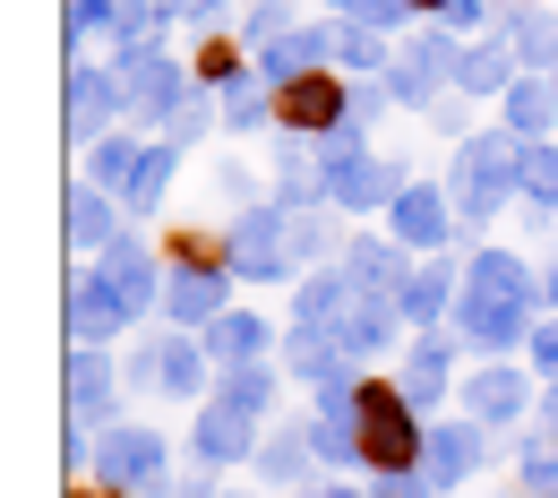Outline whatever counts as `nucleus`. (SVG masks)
<instances>
[{
    "instance_id": "1",
    "label": "nucleus",
    "mask_w": 558,
    "mask_h": 498,
    "mask_svg": "<svg viewBox=\"0 0 558 498\" xmlns=\"http://www.w3.org/2000/svg\"><path fill=\"white\" fill-rule=\"evenodd\" d=\"M533 309H542V276H533L524 258H507V250H473L447 327H456L464 344H482L489 361H515V344H533V327H542Z\"/></svg>"
},
{
    "instance_id": "2",
    "label": "nucleus",
    "mask_w": 558,
    "mask_h": 498,
    "mask_svg": "<svg viewBox=\"0 0 558 498\" xmlns=\"http://www.w3.org/2000/svg\"><path fill=\"white\" fill-rule=\"evenodd\" d=\"M301 318H318L352 361L387 353L396 344V327H404V309H396V292H369L352 267H327V276H301Z\"/></svg>"
},
{
    "instance_id": "3",
    "label": "nucleus",
    "mask_w": 558,
    "mask_h": 498,
    "mask_svg": "<svg viewBox=\"0 0 558 498\" xmlns=\"http://www.w3.org/2000/svg\"><path fill=\"white\" fill-rule=\"evenodd\" d=\"M361 464L378 482H421V456H429V413L396 378H361Z\"/></svg>"
},
{
    "instance_id": "4",
    "label": "nucleus",
    "mask_w": 558,
    "mask_h": 498,
    "mask_svg": "<svg viewBox=\"0 0 558 498\" xmlns=\"http://www.w3.org/2000/svg\"><path fill=\"white\" fill-rule=\"evenodd\" d=\"M276 404V369L267 361H241V369H223L207 396V413L190 429V447L207 456V464H250L258 456V413Z\"/></svg>"
},
{
    "instance_id": "5",
    "label": "nucleus",
    "mask_w": 558,
    "mask_h": 498,
    "mask_svg": "<svg viewBox=\"0 0 558 498\" xmlns=\"http://www.w3.org/2000/svg\"><path fill=\"white\" fill-rule=\"evenodd\" d=\"M515 146L507 130H473V138H456V163H447V198L464 223H489L498 207H515Z\"/></svg>"
},
{
    "instance_id": "6",
    "label": "nucleus",
    "mask_w": 558,
    "mask_h": 498,
    "mask_svg": "<svg viewBox=\"0 0 558 498\" xmlns=\"http://www.w3.org/2000/svg\"><path fill=\"white\" fill-rule=\"evenodd\" d=\"M456 70H464V44H456V26L438 17V26H421L413 44L387 61V95H396V104H413V112H438V104H447V86H456Z\"/></svg>"
},
{
    "instance_id": "7",
    "label": "nucleus",
    "mask_w": 558,
    "mask_h": 498,
    "mask_svg": "<svg viewBox=\"0 0 558 498\" xmlns=\"http://www.w3.org/2000/svg\"><path fill=\"white\" fill-rule=\"evenodd\" d=\"M232 258H241V276H258V284H292V276H301V250H292V207H283V198L241 207V215H232Z\"/></svg>"
},
{
    "instance_id": "8",
    "label": "nucleus",
    "mask_w": 558,
    "mask_h": 498,
    "mask_svg": "<svg viewBox=\"0 0 558 498\" xmlns=\"http://www.w3.org/2000/svg\"><path fill=\"white\" fill-rule=\"evenodd\" d=\"M112 77H121V104H130L138 121H172V112L190 104V77H181V61H172L163 44H146V52H112Z\"/></svg>"
},
{
    "instance_id": "9",
    "label": "nucleus",
    "mask_w": 558,
    "mask_h": 498,
    "mask_svg": "<svg viewBox=\"0 0 558 498\" xmlns=\"http://www.w3.org/2000/svg\"><path fill=\"white\" fill-rule=\"evenodd\" d=\"M95 482H112V490H172V447L155 438V429H104L95 438Z\"/></svg>"
},
{
    "instance_id": "10",
    "label": "nucleus",
    "mask_w": 558,
    "mask_h": 498,
    "mask_svg": "<svg viewBox=\"0 0 558 498\" xmlns=\"http://www.w3.org/2000/svg\"><path fill=\"white\" fill-rule=\"evenodd\" d=\"M344 104H352L344 77L310 70V77H292V86H276V130L283 138H336L344 130Z\"/></svg>"
},
{
    "instance_id": "11",
    "label": "nucleus",
    "mask_w": 558,
    "mask_h": 498,
    "mask_svg": "<svg viewBox=\"0 0 558 498\" xmlns=\"http://www.w3.org/2000/svg\"><path fill=\"white\" fill-rule=\"evenodd\" d=\"M130 104H121V77H112V61L95 70L86 52H70V146L86 155L95 138H112V121H121Z\"/></svg>"
},
{
    "instance_id": "12",
    "label": "nucleus",
    "mask_w": 558,
    "mask_h": 498,
    "mask_svg": "<svg viewBox=\"0 0 558 498\" xmlns=\"http://www.w3.org/2000/svg\"><path fill=\"white\" fill-rule=\"evenodd\" d=\"M456 404H464L482 429H507L515 413H533V378H524L515 361H482V369L456 387Z\"/></svg>"
},
{
    "instance_id": "13",
    "label": "nucleus",
    "mask_w": 558,
    "mask_h": 498,
    "mask_svg": "<svg viewBox=\"0 0 558 498\" xmlns=\"http://www.w3.org/2000/svg\"><path fill=\"white\" fill-rule=\"evenodd\" d=\"M121 327H130V301H121L112 276L86 258V267L70 276V344H112Z\"/></svg>"
},
{
    "instance_id": "14",
    "label": "nucleus",
    "mask_w": 558,
    "mask_h": 498,
    "mask_svg": "<svg viewBox=\"0 0 558 498\" xmlns=\"http://www.w3.org/2000/svg\"><path fill=\"white\" fill-rule=\"evenodd\" d=\"M456 292H464V267H456V258H447V250H429V258H421L413 276H404V292H396V309H404V327H447V318H456Z\"/></svg>"
},
{
    "instance_id": "15",
    "label": "nucleus",
    "mask_w": 558,
    "mask_h": 498,
    "mask_svg": "<svg viewBox=\"0 0 558 498\" xmlns=\"http://www.w3.org/2000/svg\"><path fill=\"white\" fill-rule=\"evenodd\" d=\"M464 215H456V198L447 190H429V181H413L396 207H387V232L413 250V258H429V250H447V232H456Z\"/></svg>"
},
{
    "instance_id": "16",
    "label": "nucleus",
    "mask_w": 558,
    "mask_h": 498,
    "mask_svg": "<svg viewBox=\"0 0 558 498\" xmlns=\"http://www.w3.org/2000/svg\"><path fill=\"white\" fill-rule=\"evenodd\" d=\"M489 456V429L464 413V422H429V456H421V482L429 490H456V482H473Z\"/></svg>"
},
{
    "instance_id": "17",
    "label": "nucleus",
    "mask_w": 558,
    "mask_h": 498,
    "mask_svg": "<svg viewBox=\"0 0 558 498\" xmlns=\"http://www.w3.org/2000/svg\"><path fill=\"white\" fill-rule=\"evenodd\" d=\"M396 387L413 396L421 413H429V404H438L447 387H464V378H456V327H421V336H413V353H404V369H396Z\"/></svg>"
},
{
    "instance_id": "18",
    "label": "nucleus",
    "mask_w": 558,
    "mask_h": 498,
    "mask_svg": "<svg viewBox=\"0 0 558 498\" xmlns=\"http://www.w3.org/2000/svg\"><path fill=\"white\" fill-rule=\"evenodd\" d=\"M95 267H104V276H112V292L130 301V318L163 309V276H172V267H163V258H155L146 241H130V232H121V241H112V250H104Z\"/></svg>"
},
{
    "instance_id": "19",
    "label": "nucleus",
    "mask_w": 558,
    "mask_h": 498,
    "mask_svg": "<svg viewBox=\"0 0 558 498\" xmlns=\"http://www.w3.org/2000/svg\"><path fill=\"white\" fill-rule=\"evenodd\" d=\"M361 378L344 387H318V413H310V447H318V464H361V396H352Z\"/></svg>"
},
{
    "instance_id": "20",
    "label": "nucleus",
    "mask_w": 558,
    "mask_h": 498,
    "mask_svg": "<svg viewBox=\"0 0 558 498\" xmlns=\"http://www.w3.org/2000/svg\"><path fill=\"white\" fill-rule=\"evenodd\" d=\"M283 378H301V387H344L352 353L318 327V318H292V336H283Z\"/></svg>"
},
{
    "instance_id": "21",
    "label": "nucleus",
    "mask_w": 558,
    "mask_h": 498,
    "mask_svg": "<svg viewBox=\"0 0 558 498\" xmlns=\"http://www.w3.org/2000/svg\"><path fill=\"white\" fill-rule=\"evenodd\" d=\"M232 309V276H207V267H172L163 276V318L172 327H215Z\"/></svg>"
},
{
    "instance_id": "22",
    "label": "nucleus",
    "mask_w": 558,
    "mask_h": 498,
    "mask_svg": "<svg viewBox=\"0 0 558 498\" xmlns=\"http://www.w3.org/2000/svg\"><path fill=\"white\" fill-rule=\"evenodd\" d=\"M61 404H70V422H104L112 413V353L104 344H70V361H61Z\"/></svg>"
},
{
    "instance_id": "23",
    "label": "nucleus",
    "mask_w": 558,
    "mask_h": 498,
    "mask_svg": "<svg viewBox=\"0 0 558 498\" xmlns=\"http://www.w3.org/2000/svg\"><path fill=\"white\" fill-rule=\"evenodd\" d=\"M327 61H336V26H292V35H276V44L258 52V77H267V86H292V77L327 70Z\"/></svg>"
},
{
    "instance_id": "24",
    "label": "nucleus",
    "mask_w": 558,
    "mask_h": 498,
    "mask_svg": "<svg viewBox=\"0 0 558 498\" xmlns=\"http://www.w3.org/2000/svg\"><path fill=\"white\" fill-rule=\"evenodd\" d=\"M112 207H121V198H112V190H95L86 172L70 181V250H77V258H104V250L121 241V223H112Z\"/></svg>"
},
{
    "instance_id": "25",
    "label": "nucleus",
    "mask_w": 558,
    "mask_h": 498,
    "mask_svg": "<svg viewBox=\"0 0 558 498\" xmlns=\"http://www.w3.org/2000/svg\"><path fill=\"white\" fill-rule=\"evenodd\" d=\"M344 267H352L369 292H404V276H413V250H404L396 232H352V241H344Z\"/></svg>"
},
{
    "instance_id": "26",
    "label": "nucleus",
    "mask_w": 558,
    "mask_h": 498,
    "mask_svg": "<svg viewBox=\"0 0 558 498\" xmlns=\"http://www.w3.org/2000/svg\"><path fill=\"white\" fill-rule=\"evenodd\" d=\"M198 344L215 353V369H241V361H267V344H276V327H267L258 309H223L215 327H198Z\"/></svg>"
},
{
    "instance_id": "27",
    "label": "nucleus",
    "mask_w": 558,
    "mask_h": 498,
    "mask_svg": "<svg viewBox=\"0 0 558 498\" xmlns=\"http://www.w3.org/2000/svg\"><path fill=\"white\" fill-rule=\"evenodd\" d=\"M498 112H507V138H558V95H550V77H533V70L498 95Z\"/></svg>"
},
{
    "instance_id": "28",
    "label": "nucleus",
    "mask_w": 558,
    "mask_h": 498,
    "mask_svg": "<svg viewBox=\"0 0 558 498\" xmlns=\"http://www.w3.org/2000/svg\"><path fill=\"white\" fill-rule=\"evenodd\" d=\"M163 267H207V276H241V258H232V232H215V223H172V258Z\"/></svg>"
},
{
    "instance_id": "29",
    "label": "nucleus",
    "mask_w": 558,
    "mask_h": 498,
    "mask_svg": "<svg viewBox=\"0 0 558 498\" xmlns=\"http://www.w3.org/2000/svg\"><path fill=\"white\" fill-rule=\"evenodd\" d=\"M507 52L524 70H558V9H507Z\"/></svg>"
},
{
    "instance_id": "30",
    "label": "nucleus",
    "mask_w": 558,
    "mask_h": 498,
    "mask_svg": "<svg viewBox=\"0 0 558 498\" xmlns=\"http://www.w3.org/2000/svg\"><path fill=\"white\" fill-rule=\"evenodd\" d=\"M515 190L533 215H558V138H524L515 146Z\"/></svg>"
},
{
    "instance_id": "31",
    "label": "nucleus",
    "mask_w": 558,
    "mask_h": 498,
    "mask_svg": "<svg viewBox=\"0 0 558 498\" xmlns=\"http://www.w3.org/2000/svg\"><path fill=\"white\" fill-rule=\"evenodd\" d=\"M515 77H524V61L507 52V35H498V44H464V70H456L464 95H507Z\"/></svg>"
},
{
    "instance_id": "32",
    "label": "nucleus",
    "mask_w": 558,
    "mask_h": 498,
    "mask_svg": "<svg viewBox=\"0 0 558 498\" xmlns=\"http://www.w3.org/2000/svg\"><path fill=\"white\" fill-rule=\"evenodd\" d=\"M207 369H215L207 344L172 336V344H163V361H155V387H163V396H215V387H207Z\"/></svg>"
},
{
    "instance_id": "33",
    "label": "nucleus",
    "mask_w": 558,
    "mask_h": 498,
    "mask_svg": "<svg viewBox=\"0 0 558 498\" xmlns=\"http://www.w3.org/2000/svg\"><path fill=\"white\" fill-rule=\"evenodd\" d=\"M215 104H223V130L241 138V130H267L276 121V86L250 70V77H232V86H215Z\"/></svg>"
},
{
    "instance_id": "34",
    "label": "nucleus",
    "mask_w": 558,
    "mask_h": 498,
    "mask_svg": "<svg viewBox=\"0 0 558 498\" xmlns=\"http://www.w3.org/2000/svg\"><path fill=\"white\" fill-rule=\"evenodd\" d=\"M172 163H181V146L155 138L138 155V172H130V190H121V207H130V215H155V207H163V190H172Z\"/></svg>"
},
{
    "instance_id": "35",
    "label": "nucleus",
    "mask_w": 558,
    "mask_h": 498,
    "mask_svg": "<svg viewBox=\"0 0 558 498\" xmlns=\"http://www.w3.org/2000/svg\"><path fill=\"white\" fill-rule=\"evenodd\" d=\"M138 155H146L138 138H121V130H112V138H95V146H86V181L121 198V190H130V172H138Z\"/></svg>"
},
{
    "instance_id": "36",
    "label": "nucleus",
    "mask_w": 558,
    "mask_h": 498,
    "mask_svg": "<svg viewBox=\"0 0 558 498\" xmlns=\"http://www.w3.org/2000/svg\"><path fill=\"white\" fill-rule=\"evenodd\" d=\"M258 70V52H250V44H241V35H207V44H198V86H232V77H250Z\"/></svg>"
},
{
    "instance_id": "37",
    "label": "nucleus",
    "mask_w": 558,
    "mask_h": 498,
    "mask_svg": "<svg viewBox=\"0 0 558 498\" xmlns=\"http://www.w3.org/2000/svg\"><path fill=\"white\" fill-rule=\"evenodd\" d=\"M515 482L533 498H558V438H524L515 447Z\"/></svg>"
},
{
    "instance_id": "38",
    "label": "nucleus",
    "mask_w": 558,
    "mask_h": 498,
    "mask_svg": "<svg viewBox=\"0 0 558 498\" xmlns=\"http://www.w3.org/2000/svg\"><path fill=\"white\" fill-rule=\"evenodd\" d=\"M301 464H318V447H310V422H301V429H283L276 447H258V473H267V482H292Z\"/></svg>"
},
{
    "instance_id": "39",
    "label": "nucleus",
    "mask_w": 558,
    "mask_h": 498,
    "mask_svg": "<svg viewBox=\"0 0 558 498\" xmlns=\"http://www.w3.org/2000/svg\"><path fill=\"white\" fill-rule=\"evenodd\" d=\"M276 35H292V0H258V9L241 17V44H250V52H267Z\"/></svg>"
},
{
    "instance_id": "40",
    "label": "nucleus",
    "mask_w": 558,
    "mask_h": 498,
    "mask_svg": "<svg viewBox=\"0 0 558 498\" xmlns=\"http://www.w3.org/2000/svg\"><path fill=\"white\" fill-rule=\"evenodd\" d=\"M336 61H352V70H387V52H378V26H336Z\"/></svg>"
},
{
    "instance_id": "41",
    "label": "nucleus",
    "mask_w": 558,
    "mask_h": 498,
    "mask_svg": "<svg viewBox=\"0 0 558 498\" xmlns=\"http://www.w3.org/2000/svg\"><path fill=\"white\" fill-rule=\"evenodd\" d=\"M387 104H396V95H387V77H378V86H352V104H344V130H352V138H369Z\"/></svg>"
},
{
    "instance_id": "42",
    "label": "nucleus",
    "mask_w": 558,
    "mask_h": 498,
    "mask_svg": "<svg viewBox=\"0 0 558 498\" xmlns=\"http://www.w3.org/2000/svg\"><path fill=\"white\" fill-rule=\"evenodd\" d=\"M207 121H223V104H207V95H190V104H181V112H172L163 130H172V146H190L198 130H207Z\"/></svg>"
},
{
    "instance_id": "43",
    "label": "nucleus",
    "mask_w": 558,
    "mask_h": 498,
    "mask_svg": "<svg viewBox=\"0 0 558 498\" xmlns=\"http://www.w3.org/2000/svg\"><path fill=\"white\" fill-rule=\"evenodd\" d=\"M524 353H533V369H550V378H558V309L533 327V344H524Z\"/></svg>"
},
{
    "instance_id": "44",
    "label": "nucleus",
    "mask_w": 558,
    "mask_h": 498,
    "mask_svg": "<svg viewBox=\"0 0 558 498\" xmlns=\"http://www.w3.org/2000/svg\"><path fill=\"white\" fill-rule=\"evenodd\" d=\"M172 490H181V498H215V464H207V456H198V464H190V473H181Z\"/></svg>"
},
{
    "instance_id": "45",
    "label": "nucleus",
    "mask_w": 558,
    "mask_h": 498,
    "mask_svg": "<svg viewBox=\"0 0 558 498\" xmlns=\"http://www.w3.org/2000/svg\"><path fill=\"white\" fill-rule=\"evenodd\" d=\"M482 9H489V0H456V9H447V26H456V35H473V26H482Z\"/></svg>"
},
{
    "instance_id": "46",
    "label": "nucleus",
    "mask_w": 558,
    "mask_h": 498,
    "mask_svg": "<svg viewBox=\"0 0 558 498\" xmlns=\"http://www.w3.org/2000/svg\"><path fill=\"white\" fill-rule=\"evenodd\" d=\"M61 498H130V490H112V482H95V473H77V482H70Z\"/></svg>"
},
{
    "instance_id": "47",
    "label": "nucleus",
    "mask_w": 558,
    "mask_h": 498,
    "mask_svg": "<svg viewBox=\"0 0 558 498\" xmlns=\"http://www.w3.org/2000/svg\"><path fill=\"white\" fill-rule=\"evenodd\" d=\"M447 9H456V0H413V17H447Z\"/></svg>"
},
{
    "instance_id": "48",
    "label": "nucleus",
    "mask_w": 558,
    "mask_h": 498,
    "mask_svg": "<svg viewBox=\"0 0 558 498\" xmlns=\"http://www.w3.org/2000/svg\"><path fill=\"white\" fill-rule=\"evenodd\" d=\"M542 301H550V309H558V258H550V276H542Z\"/></svg>"
},
{
    "instance_id": "49",
    "label": "nucleus",
    "mask_w": 558,
    "mask_h": 498,
    "mask_svg": "<svg viewBox=\"0 0 558 498\" xmlns=\"http://www.w3.org/2000/svg\"><path fill=\"white\" fill-rule=\"evenodd\" d=\"M550 438H558V378H550Z\"/></svg>"
},
{
    "instance_id": "50",
    "label": "nucleus",
    "mask_w": 558,
    "mask_h": 498,
    "mask_svg": "<svg viewBox=\"0 0 558 498\" xmlns=\"http://www.w3.org/2000/svg\"><path fill=\"white\" fill-rule=\"evenodd\" d=\"M336 9H344V17H361V9H369V0H336Z\"/></svg>"
},
{
    "instance_id": "51",
    "label": "nucleus",
    "mask_w": 558,
    "mask_h": 498,
    "mask_svg": "<svg viewBox=\"0 0 558 498\" xmlns=\"http://www.w3.org/2000/svg\"><path fill=\"white\" fill-rule=\"evenodd\" d=\"M310 498H352V490H310Z\"/></svg>"
},
{
    "instance_id": "52",
    "label": "nucleus",
    "mask_w": 558,
    "mask_h": 498,
    "mask_svg": "<svg viewBox=\"0 0 558 498\" xmlns=\"http://www.w3.org/2000/svg\"><path fill=\"white\" fill-rule=\"evenodd\" d=\"M550 95H558V70H550Z\"/></svg>"
},
{
    "instance_id": "53",
    "label": "nucleus",
    "mask_w": 558,
    "mask_h": 498,
    "mask_svg": "<svg viewBox=\"0 0 558 498\" xmlns=\"http://www.w3.org/2000/svg\"><path fill=\"white\" fill-rule=\"evenodd\" d=\"M387 498H396V490H387Z\"/></svg>"
}]
</instances>
